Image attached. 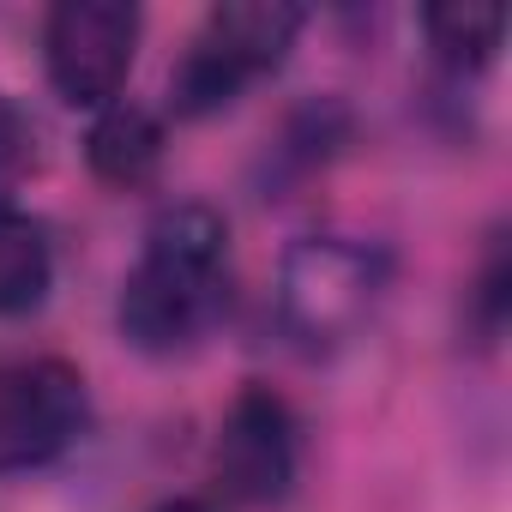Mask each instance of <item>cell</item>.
<instances>
[{
	"mask_svg": "<svg viewBox=\"0 0 512 512\" xmlns=\"http://www.w3.org/2000/svg\"><path fill=\"white\" fill-rule=\"evenodd\" d=\"M229 302V229L211 205H169L121 278V338L145 356L193 350Z\"/></svg>",
	"mask_w": 512,
	"mask_h": 512,
	"instance_id": "cell-1",
	"label": "cell"
},
{
	"mask_svg": "<svg viewBox=\"0 0 512 512\" xmlns=\"http://www.w3.org/2000/svg\"><path fill=\"white\" fill-rule=\"evenodd\" d=\"M386 253L356 235H302L278 266V326L302 356L344 350L380 308Z\"/></svg>",
	"mask_w": 512,
	"mask_h": 512,
	"instance_id": "cell-2",
	"label": "cell"
},
{
	"mask_svg": "<svg viewBox=\"0 0 512 512\" xmlns=\"http://www.w3.org/2000/svg\"><path fill=\"white\" fill-rule=\"evenodd\" d=\"M302 13L284 7V0H229V7H211L205 25L193 31L169 97L175 115H211L223 103H235L247 85H260L266 73L284 67V55L296 49Z\"/></svg>",
	"mask_w": 512,
	"mask_h": 512,
	"instance_id": "cell-3",
	"label": "cell"
},
{
	"mask_svg": "<svg viewBox=\"0 0 512 512\" xmlns=\"http://www.w3.org/2000/svg\"><path fill=\"white\" fill-rule=\"evenodd\" d=\"M85 428V374L61 356H0V476L55 464Z\"/></svg>",
	"mask_w": 512,
	"mask_h": 512,
	"instance_id": "cell-4",
	"label": "cell"
},
{
	"mask_svg": "<svg viewBox=\"0 0 512 512\" xmlns=\"http://www.w3.org/2000/svg\"><path fill=\"white\" fill-rule=\"evenodd\" d=\"M133 55H139V7H127V0H61L43 25L49 85L73 109L121 103Z\"/></svg>",
	"mask_w": 512,
	"mask_h": 512,
	"instance_id": "cell-5",
	"label": "cell"
},
{
	"mask_svg": "<svg viewBox=\"0 0 512 512\" xmlns=\"http://www.w3.org/2000/svg\"><path fill=\"white\" fill-rule=\"evenodd\" d=\"M217 488L235 506H272L296 482V416L272 386H241L223 410L217 452H211Z\"/></svg>",
	"mask_w": 512,
	"mask_h": 512,
	"instance_id": "cell-6",
	"label": "cell"
},
{
	"mask_svg": "<svg viewBox=\"0 0 512 512\" xmlns=\"http://www.w3.org/2000/svg\"><path fill=\"white\" fill-rule=\"evenodd\" d=\"M85 157L109 187H139L163 163V121L139 103H109V109H97Z\"/></svg>",
	"mask_w": 512,
	"mask_h": 512,
	"instance_id": "cell-7",
	"label": "cell"
},
{
	"mask_svg": "<svg viewBox=\"0 0 512 512\" xmlns=\"http://www.w3.org/2000/svg\"><path fill=\"white\" fill-rule=\"evenodd\" d=\"M55 284V247L43 223L0 199V314H31Z\"/></svg>",
	"mask_w": 512,
	"mask_h": 512,
	"instance_id": "cell-8",
	"label": "cell"
},
{
	"mask_svg": "<svg viewBox=\"0 0 512 512\" xmlns=\"http://www.w3.org/2000/svg\"><path fill=\"white\" fill-rule=\"evenodd\" d=\"M428 43L434 55L464 79V73H482L494 55H500V37H506V13L500 7H428Z\"/></svg>",
	"mask_w": 512,
	"mask_h": 512,
	"instance_id": "cell-9",
	"label": "cell"
},
{
	"mask_svg": "<svg viewBox=\"0 0 512 512\" xmlns=\"http://www.w3.org/2000/svg\"><path fill=\"white\" fill-rule=\"evenodd\" d=\"M25 157H31V121L19 115L13 97H0V175L25 169Z\"/></svg>",
	"mask_w": 512,
	"mask_h": 512,
	"instance_id": "cell-10",
	"label": "cell"
},
{
	"mask_svg": "<svg viewBox=\"0 0 512 512\" xmlns=\"http://www.w3.org/2000/svg\"><path fill=\"white\" fill-rule=\"evenodd\" d=\"M157 512H211V506H199V500H163Z\"/></svg>",
	"mask_w": 512,
	"mask_h": 512,
	"instance_id": "cell-11",
	"label": "cell"
}]
</instances>
